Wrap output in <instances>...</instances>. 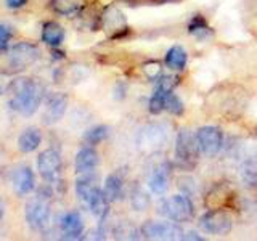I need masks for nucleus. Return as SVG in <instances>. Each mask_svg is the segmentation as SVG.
Returning a JSON list of instances; mask_svg holds the SVG:
<instances>
[{
  "mask_svg": "<svg viewBox=\"0 0 257 241\" xmlns=\"http://www.w3.org/2000/svg\"><path fill=\"white\" fill-rule=\"evenodd\" d=\"M12 109L23 116H32L44 100V87L34 79H15L7 87Z\"/></svg>",
  "mask_w": 257,
  "mask_h": 241,
  "instance_id": "f257e3e1",
  "label": "nucleus"
},
{
  "mask_svg": "<svg viewBox=\"0 0 257 241\" xmlns=\"http://www.w3.org/2000/svg\"><path fill=\"white\" fill-rule=\"evenodd\" d=\"M39 48L28 42H20L10 48L0 50V74H20L39 60Z\"/></svg>",
  "mask_w": 257,
  "mask_h": 241,
  "instance_id": "f03ea898",
  "label": "nucleus"
},
{
  "mask_svg": "<svg viewBox=\"0 0 257 241\" xmlns=\"http://www.w3.org/2000/svg\"><path fill=\"white\" fill-rule=\"evenodd\" d=\"M24 217H26L28 225L36 231H42L50 223V201L47 195H37L28 201L24 207Z\"/></svg>",
  "mask_w": 257,
  "mask_h": 241,
  "instance_id": "7ed1b4c3",
  "label": "nucleus"
},
{
  "mask_svg": "<svg viewBox=\"0 0 257 241\" xmlns=\"http://www.w3.org/2000/svg\"><path fill=\"white\" fill-rule=\"evenodd\" d=\"M193 212V204L187 195H174L159 203V214L179 223L191 220Z\"/></svg>",
  "mask_w": 257,
  "mask_h": 241,
  "instance_id": "20e7f679",
  "label": "nucleus"
},
{
  "mask_svg": "<svg viewBox=\"0 0 257 241\" xmlns=\"http://www.w3.org/2000/svg\"><path fill=\"white\" fill-rule=\"evenodd\" d=\"M199 145L196 140V135L188 129H182L177 135L175 145V158L182 166H193L198 159Z\"/></svg>",
  "mask_w": 257,
  "mask_h": 241,
  "instance_id": "39448f33",
  "label": "nucleus"
},
{
  "mask_svg": "<svg viewBox=\"0 0 257 241\" xmlns=\"http://www.w3.org/2000/svg\"><path fill=\"white\" fill-rule=\"evenodd\" d=\"M142 235L150 239H183V230L174 220H148L143 223Z\"/></svg>",
  "mask_w": 257,
  "mask_h": 241,
  "instance_id": "423d86ee",
  "label": "nucleus"
},
{
  "mask_svg": "<svg viewBox=\"0 0 257 241\" xmlns=\"http://www.w3.org/2000/svg\"><path fill=\"white\" fill-rule=\"evenodd\" d=\"M199 227L211 235H228L233 227V219L222 209H214V211H207L204 215H201Z\"/></svg>",
  "mask_w": 257,
  "mask_h": 241,
  "instance_id": "0eeeda50",
  "label": "nucleus"
},
{
  "mask_svg": "<svg viewBox=\"0 0 257 241\" xmlns=\"http://www.w3.org/2000/svg\"><path fill=\"white\" fill-rule=\"evenodd\" d=\"M196 140L199 145V151L204 156L212 158L222 148L223 135L220 132V129H217L214 126H204L196 132Z\"/></svg>",
  "mask_w": 257,
  "mask_h": 241,
  "instance_id": "6e6552de",
  "label": "nucleus"
},
{
  "mask_svg": "<svg viewBox=\"0 0 257 241\" xmlns=\"http://www.w3.org/2000/svg\"><path fill=\"white\" fill-rule=\"evenodd\" d=\"M37 169L45 182L55 183L61 174V156L55 150H45L37 158Z\"/></svg>",
  "mask_w": 257,
  "mask_h": 241,
  "instance_id": "1a4fd4ad",
  "label": "nucleus"
},
{
  "mask_svg": "<svg viewBox=\"0 0 257 241\" xmlns=\"http://www.w3.org/2000/svg\"><path fill=\"white\" fill-rule=\"evenodd\" d=\"M34 172L29 166L20 164L12 171V187L18 196H26L34 190Z\"/></svg>",
  "mask_w": 257,
  "mask_h": 241,
  "instance_id": "9d476101",
  "label": "nucleus"
},
{
  "mask_svg": "<svg viewBox=\"0 0 257 241\" xmlns=\"http://www.w3.org/2000/svg\"><path fill=\"white\" fill-rule=\"evenodd\" d=\"M68 106V98L64 93H53L48 96L45 103V111H44V123L45 124H55L63 117L64 111Z\"/></svg>",
  "mask_w": 257,
  "mask_h": 241,
  "instance_id": "9b49d317",
  "label": "nucleus"
},
{
  "mask_svg": "<svg viewBox=\"0 0 257 241\" xmlns=\"http://www.w3.org/2000/svg\"><path fill=\"white\" fill-rule=\"evenodd\" d=\"M60 225H61V233L64 239H77L80 238V235H82V231H84V220H82V217H80V214L76 211L64 214Z\"/></svg>",
  "mask_w": 257,
  "mask_h": 241,
  "instance_id": "f8f14e48",
  "label": "nucleus"
},
{
  "mask_svg": "<svg viewBox=\"0 0 257 241\" xmlns=\"http://www.w3.org/2000/svg\"><path fill=\"white\" fill-rule=\"evenodd\" d=\"M98 163H100L98 153L90 147L82 148L76 155V172L82 175L92 174L96 169V166H98Z\"/></svg>",
  "mask_w": 257,
  "mask_h": 241,
  "instance_id": "ddd939ff",
  "label": "nucleus"
},
{
  "mask_svg": "<svg viewBox=\"0 0 257 241\" xmlns=\"http://www.w3.org/2000/svg\"><path fill=\"white\" fill-rule=\"evenodd\" d=\"M166 142V132L159 126H148L140 132L139 145L145 148H158Z\"/></svg>",
  "mask_w": 257,
  "mask_h": 241,
  "instance_id": "4468645a",
  "label": "nucleus"
},
{
  "mask_svg": "<svg viewBox=\"0 0 257 241\" xmlns=\"http://www.w3.org/2000/svg\"><path fill=\"white\" fill-rule=\"evenodd\" d=\"M103 26H104V31L114 32V37H119V31L127 29V23H125L124 15L111 7L103 15Z\"/></svg>",
  "mask_w": 257,
  "mask_h": 241,
  "instance_id": "2eb2a0df",
  "label": "nucleus"
},
{
  "mask_svg": "<svg viewBox=\"0 0 257 241\" xmlns=\"http://www.w3.org/2000/svg\"><path fill=\"white\" fill-rule=\"evenodd\" d=\"M100 191H101V188L90 179V177H88V174H85V177L79 179L77 183H76V193H77V196L87 206L90 204V201L96 195H98Z\"/></svg>",
  "mask_w": 257,
  "mask_h": 241,
  "instance_id": "dca6fc26",
  "label": "nucleus"
},
{
  "mask_svg": "<svg viewBox=\"0 0 257 241\" xmlns=\"http://www.w3.org/2000/svg\"><path fill=\"white\" fill-rule=\"evenodd\" d=\"M40 142H42V135L36 127H29L23 131L18 137V148L21 153H32L39 148Z\"/></svg>",
  "mask_w": 257,
  "mask_h": 241,
  "instance_id": "f3484780",
  "label": "nucleus"
},
{
  "mask_svg": "<svg viewBox=\"0 0 257 241\" xmlns=\"http://www.w3.org/2000/svg\"><path fill=\"white\" fill-rule=\"evenodd\" d=\"M42 40L47 45L58 47L64 40V29L61 28V24L55 21L45 23L42 28Z\"/></svg>",
  "mask_w": 257,
  "mask_h": 241,
  "instance_id": "a211bd4d",
  "label": "nucleus"
},
{
  "mask_svg": "<svg viewBox=\"0 0 257 241\" xmlns=\"http://www.w3.org/2000/svg\"><path fill=\"white\" fill-rule=\"evenodd\" d=\"M103 191L106 198L109 199V203H114V201H119L124 195V183H122V179L117 175V174H111L106 177V180H104V187H103Z\"/></svg>",
  "mask_w": 257,
  "mask_h": 241,
  "instance_id": "6ab92c4d",
  "label": "nucleus"
},
{
  "mask_svg": "<svg viewBox=\"0 0 257 241\" xmlns=\"http://www.w3.org/2000/svg\"><path fill=\"white\" fill-rule=\"evenodd\" d=\"M150 190L155 193V195H163L169 188V169L166 166L158 167L155 172L150 177Z\"/></svg>",
  "mask_w": 257,
  "mask_h": 241,
  "instance_id": "aec40b11",
  "label": "nucleus"
},
{
  "mask_svg": "<svg viewBox=\"0 0 257 241\" xmlns=\"http://www.w3.org/2000/svg\"><path fill=\"white\" fill-rule=\"evenodd\" d=\"M187 52L180 45H174L172 48H169L166 53V64L174 71H180L187 64Z\"/></svg>",
  "mask_w": 257,
  "mask_h": 241,
  "instance_id": "412c9836",
  "label": "nucleus"
},
{
  "mask_svg": "<svg viewBox=\"0 0 257 241\" xmlns=\"http://www.w3.org/2000/svg\"><path fill=\"white\" fill-rule=\"evenodd\" d=\"M84 0H52L50 7L55 13L63 15V16H69L79 12V8L82 7Z\"/></svg>",
  "mask_w": 257,
  "mask_h": 241,
  "instance_id": "4be33fe9",
  "label": "nucleus"
},
{
  "mask_svg": "<svg viewBox=\"0 0 257 241\" xmlns=\"http://www.w3.org/2000/svg\"><path fill=\"white\" fill-rule=\"evenodd\" d=\"M108 203H109V199L106 198V195H104V191L101 190L98 195H96L92 201H90V204H88V209L92 211V214L95 217H98L100 220H103L104 217H106L108 214Z\"/></svg>",
  "mask_w": 257,
  "mask_h": 241,
  "instance_id": "5701e85b",
  "label": "nucleus"
},
{
  "mask_svg": "<svg viewBox=\"0 0 257 241\" xmlns=\"http://www.w3.org/2000/svg\"><path fill=\"white\" fill-rule=\"evenodd\" d=\"M190 34H193L196 39H199V40H206L209 36L212 34V31H211V28L207 26L206 24V21L201 18V16L198 15V16H195L193 18V21H191V24H190Z\"/></svg>",
  "mask_w": 257,
  "mask_h": 241,
  "instance_id": "b1692460",
  "label": "nucleus"
},
{
  "mask_svg": "<svg viewBox=\"0 0 257 241\" xmlns=\"http://www.w3.org/2000/svg\"><path fill=\"white\" fill-rule=\"evenodd\" d=\"M131 203H132L135 211H147L148 206H150V196L140 187H135L132 190Z\"/></svg>",
  "mask_w": 257,
  "mask_h": 241,
  "instance_id": "393cba45",
  "label": "nucleus"
},
{
  "mask_svg": "<svg viewBox=\"0 0 257 241\" xmlns=\"http://www.w3.org/2000/svg\"><path fill=\"white\" fill-rule=\"evenodd\" d=\"M108 137V127L106 126H95L90 131L85 132L84 139L88 145H98Z\"/></svg>",
  "mask_w": 257,
  "mask_h": 241,
  "instance_id": "a878e982",
  "label": "nucleus"
},
{
  "mask_svg": "<svg viewBox=\"0 0 257 241\" xmlns=\"http://www.w3.org/2000/svg\"><path fill=\"white\" fill-rule=\"evenodd\" d=\"M167 93L171 92H164V90H159V88H156L155 95L151 96L150 100V112L151 114H159L161 111L166 109V96Z\"/></svg>",
  "mask_w": 257,
  "mask_h": 241,
  "instance_id": "bb28decb",
  "label": "nucleus"
},
{
  "mask_svg": "<svg viewBox=\"0 0 257 241\" xmlns=\"http://www.w3.org/2000/svg\"><path fill=\"white\" fill-rule=\"evenodd\" d=\"M166 109L171 112V114H182L183 112V103L182 100L177 96L175 93H167L166 96Z\"/></svg>",
  "mask_w": 257,
  "mask_h": 241,
  "instance_id": "cd10ccee",
  "label": "nucleus"
},
{
  "mask_svg": "<svg viewBox=\"0 0 257 241\" xmlns=\"http://www.w3.org/2000/svg\"><path fill=\"white\" fill-rule=\"evenodd\" d=\"M12 37H13V29H12V26L0 23V50H5L8 42L12 40Z\"/></svg>",
  "mask_w": 257,
  "mask_h": 241,
  "instance_id": "c85d7f7f",
  "label": "nucleus"
},
{
  "mask_svg": "<svg viewBox=\"0 0 257 241\" xmlns=\"http://www.w3.org/2000/svg\"><path fill=\"white\" fill-rule=\"evenodd\" d=\"M177 77H174V76H161L159 79H158V87L156 88H159V90H164V92H172L174 90V87L177 85Z\"/></svg>",
  "mask_w": 257,
  "mask_h": 241,
  "instance_id": "c756f323",
  "label": "nucleus"
},
{
  "mask_svg": "<svg viewBox=\"0 0 257 241\" xmlns=\"http://www.w3.org/2000/svg\"><path fill=\"white\" fill-rule=\"evenodd\" d=\"M143 72H145V76H147L148 79H158V76L161 74L159 63L158 61H148V63H145Z\"/></svg>",
  "mask_w": 257,
  "mask_h": 241,
  "instance_id": "7c9ffc66",
  "label": "nucleus"
},
{
  "mask_svg": "<svg viewBox=\"0 0 257 241\" xmlns=\"http://www.w3.org/2000/svg\"><path fill=\"white\" fill-rule=\"evenodd\" d=\"M28 4V0H7V5H8V8H21V7H24Z\"/></svg>",
  "mask_w": 257,
  "mask_h": 241,
  "instance_id": "2f4dec72",
  "label": "nucleus"
},
{
  "mask_svg": "<svg viewBox=\"0 0 257 241\" xmlns=\"http://www.w3.org/2000/svg\"><path fill=\"white\" fill-rule=\"evenodd\" d=\"M183 239H198V241H203V236H199V233H196V231H188L187 235L183 233Z\"/></svg>",
  "mask_w": 257,
  "mask_h": 241,
  "instance_id": "473e14b6",
  "label": "nucleus"
},
{
  "mask_svg": "<svg viewBox=\"0 0 257 241\" xmlns=\"http://www.w3.org/2000/svg\"><path fill=\"white\" fill-rule=\"evenodd\" d=\"M4 215H5V203H4V199L0 198V220L4 219Z\"/></svg>",
  "mask_w": 257,
  "mask_h": 241,
  "instance_id": "72a5a7b5",
  "label": "nucleus"
},
{
  "mask_svg": "<svg viewBox=\"0 0 257 241\" xmlns=\"http://www.w3.org/2000/svg\"><path fill=\"white\" fill-rule=\"evenodd\" d=\"M5 92V85H4V82H2V79H0V95H2Z\"/></svg>",
  "mask_w": 257,
  "mask_h": 241,
  "instance_id": "f704fd0d",
  "label": "nucleus"
}]
</instances>
